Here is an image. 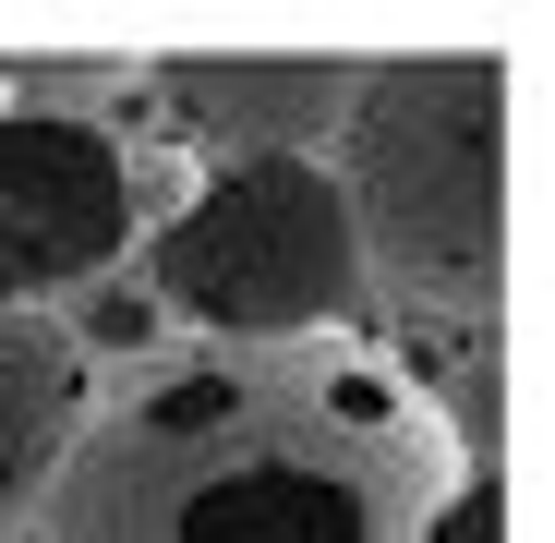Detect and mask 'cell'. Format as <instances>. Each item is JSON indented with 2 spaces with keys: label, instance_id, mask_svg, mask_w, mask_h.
<instances>
[{
  "label": "cell",
  "instance_id": "6da1fadb",
  "mask_svg": "<svg viewBox=\"0 0 555 543\" xmlns=\"http://www.w3.org/2000/svg\"><path fill=\"white\" fill-rule=\"evenodd\" d=\"M472 483L459 411L362 338L169 350L85 411L49 543H423Z\"/></svg>",
  "mask_w": 555,
  "mask_h": 543
},
{
  "label": "cell",
  "instance_id": "7a4b0ae2",
  "mask_svg": "<svg viewBox=\"0 0 555 543\" xmlns=\"http://www.w3.org/2000/svg\"><path fill=\"white\" fill-rule=\"evenodd\" d=\"M326 181L362 242V290L411 314L495 326L507 290V61L495 49H399L350 73Z\"/></svg>",
  "mask_w": 555,
  "mask_h": 543
},
{
  "label": "cell",
  "instance_id": "3957f363",
  "mask_svg": "<svg viewBox=\"0 0 555 543\" xmlns=\"http://www.w3.org/2000/svg\"><path fill=\"white\" fill-rule=\"evenodd\" d=\"M145 302L218 350L266 338H350L362 242L326 157H218L194 194L145 230Z\"/></svg>",
  "mask_w": 555,
  "mask_h": 543
},
{
  "label": "cell",
  "instance_id": "277c9868",
  "mask_svg": "<svg viewBox=\"0 0 555 543\" xmlns=\"http://www.w3.org/2000/svg\"><path fill=\"white\" fill-rule=\"evenodd\" d=\"M181 194H194L181 157H157L109 121L0 109V302L49 314V290H98Z\"/></svg>",
  "mask_w": 555,
  "mask_h": 543
},
{
  "label": "cell",
  "instance_id": "5b68a950",
  "mask_svg": "<svg viewBox=\"0 0 555 543\" xmlns=\"http://www.w3.org/2000/svg\"><path fill=\"white\" fill-rule=\"evenodd\" d=\"M350 73L362 61H338V49H157L145 61L169 121L218 157H326Z\"/></svg>",
  "mask_w": 555,
  "mask_h": 543
},
{
  "label": "cell",
  "instance_id": "8992f818",
  "mask_svg": "<svg viewBox=\"0 0 555 543\" xmlns=\"http://www.w3.org/2000/svg\"><path fill=\"white\" fill-rule=\"evenodd\" d=\"M85 411H98V362L73 350V326L0 302V531L37 519V495H49V471L73 460Z\"/></svg>",
  "mask_w": 555,
  "mask_h": 543
},
{
  "label": "cell",
  "instance_id": "52a82bcc",
  "mask_svg": "<svg viewBox=\"0 0 555 543\" xmlns=\"http://www.w3.org/2000/svg\"><path fill=\"white\" fill-rule=\"evenodd\" d=\"M0 85H13L25 121H98L109 98L145 85V61H121V49H0Z\"/></svg>",
  "mask_w": 555,
  "mask_h": 543
},
{
  "label": "cell",
  "instance_id": "ba28073f",
  "mask_svg": "<svg viewBox=\"0 0 555 543\" xmlns=\"http://www.w3.org/2000/svg\"><path fill=\"white\" fill-rule=\"evenodd\" d=\"M98 338H109V350H145V338H157V302H145V290H109V302H85V326H73V350L98 362Z\"/></svg>",
  "mask_w": 555,
  "mask_h": 543
},
{
  "label": "cell",
  "instance_id": "9c48e42d",
  "mask_svg": "<svg viewBox=\"0 0 555 543\" xmlns=\"http://www.w3.org/2000/svg\"><path fill=\"white\" fill-rule=\"evenodd\" d=\"M423 543H495V483H483V460H472V483L435 507V531H423Z\"/></svg>",
  "mask_w": 555,
  "mask_h": 543
}]
</instances>
